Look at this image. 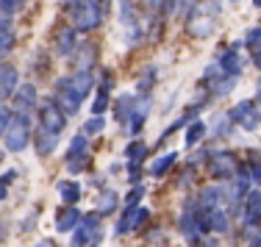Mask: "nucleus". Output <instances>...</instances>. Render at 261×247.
<instances>
[{
	"instance_id": "obj_1",
	"label": "nucleus",
	"mask_w": 261,
	"mask_h": 247,
	"mask_svg": "<svg viewBox=\"0 0 261 247\" xmlns=\"http://www.w3.org/2000/svg\"><path fill=\"white\" fill-rule=\"evenodd\" d=\"M97 78L92 75V70H75L72 75L59 78L53 86V103L64 111L67 117H72L81 108V103L95 92Z\"/></svg>"
},
{
	"instance_id": "obj_2",
	"label": "nucleus",
	"mask_w": 261,
	"mask_h": 247,
	"mask_svg": "<svg viewBox=\"0 0 261 247\" xmlns=\"http://www.w3.org/2000/svg\"><path fill=\"white\" fill-rule=\"evenodd\" d=\"M192 208L197 214L203 236H225L231 233V211L222 206H197L195 197H192Z\"/></svg>"
},
{
	"instance_id": "obj_3",
	"label": "nucleus",
	"mask_w": 261,
	"mask_h": 247,
	"mask_svg": "<svg viewBox=\"0 0 261 247\" xmlns=\"http://www.w3.org/2000/svg\"><path fill=\"white\" fill-rule=\"evenodd\" d=\"M64 11L70 17L72 28L81 34H89V31L100 28L103 22V11L97 6H92L89 0H64Z\"/></svg>"
},
{
	"instance_id": "obj_4",
	"label": "nucleus",
	"mask_w": 261,
	"mask_h": 247,
	"mask_svg": "<svg viewBox=\"0 0 261 247\" xmlns=\"http://www.w3.org/2000/svg\"><path fill=\"white\" fill-rule=\"evenodd\" d=\"M206 167H208V175L217 183H231L236 178V172L242 170V161L233 150H214V153H208Z\"/></svg>"
},
{
	"instance_id": "obj_5",
	"label": "nucleus",
	"mask_w": 261,
	"mask_h": 247,
	"mask_svg": "<svg viewBox=\"0 0 261 247\" xmlns=\"http://www.w3.org/2000/svg\"><path fill=\"white\" fill-rule=\"evenodd\" d=\"M6 150L9 153H22L25 147L34 142V133H31V117L28 114H11V122H9V131H6Z\"/></svg>"
},
{
	"instance_id": "obj_6",
	"label": "nucleus",
	"mask_w": 261,
	"mask_h": 247,
	"mask_svg": "<svg viewBox=\"0 0 261 247\" xmlns=\"http://www.w3.org/2000/svg\"><path fill=\"white\" fill-rule=\"evenodd\" d=\"M103 239V217L89 211L81 217V225L72 231V247H97Z\"/></svg>"
},
{
	"instance_id": "obj_7",
	"label": "nucleus",
	"mask_w": 261,
	"mask_h": 247,
	"mask_svg": "<svg viewBox=\"0 0 261 247\" xmlns=\"http://www.w3.org/2000/svg\"><path fill=\"white\" fill-rule=\"evenodd\" d=\"M217 20H220V17H217L214 11H208L206 6L197 0L195 9L186 14V28H189V34L197 36V39H208V36L217 31Z\"/></svg>"
},
{
	"instance_id": "obj_8",
	"label": "nucleus",
	"mask_w": 261,
	"mask_h": 247,
	"mask_svg": "<svg viewBox=\"0 0 261 247\" xmlns=\"http://www.w3.org/2000/svg\"><path fill=\"white\" fill-rule=\"evenodd\" d=\"M228 120H231L236 128L253 133L261 128V108H258L256 100H239L231 111H228Z\"/></svg>"
},
{
	"instance_id": "obj_9",
	"label": "nucleus",
	"mask_w": 261,
	"mask_h": 247,
	"mask_svg": "<svg viewBox=\"0 0 261 247\" xmlns=\"http://www.w3.org/2000/svg\"><path fill=\"white\" fill-rule=\"evenodd\" d=\"M36 120H39L42 131L56 133V136H61V131L67 128V114L53 103V97H47V100L39 103V108H36Z\"/></svg>"
},
{
	"instance_id": "obj_10",
	"label": "nucleus",
	"mask_w": 261,
	"mask_h": 247,
	"mask_svg": "<svg viewBox=\"0 0 261 247\" xmlns=\"http://www.w3.org/2000/svg\"><path fill=\"white\" fill-rule=\"evenodd\" d=\"M178 233L184 236V242L189 247H203V242H206V236H203L200 231V222H197V214L195 208H192V200L184 206V211L178 214Z\"/></svg>"
},
{
	"instance_id": "obj_11",
	"label": "nucleus",
	"mask_w": 261,
	"mask_h": 247,
	"mask_svg": "<svg viewBox=\"0 0 261 247\" xmlns=\"http://www.w3.org/2000/svg\"><path fill=\"white\" fill-rule=\"evenodd\" d=\"M239 219H242V225H245L247 231L261 233V189H253V192L247 195Z\"/></svg>"
},
{
	"instance_id": "obj_12",
	"label": "nucleus",
	"mask_w": 261,
	"mask_h": 247,
	"mask_svg": "<svg viewBox=\"0 0 261 247\" xmlns=\"http://www.w3.org/2000/svg\"><path fill=\"white\" fill-rule=\"evenodd\" d=\"M239 47H242V42H233V45L228 47V50H222V53H220V59H217L220 70L225 72L228 78H236V81H239V75L245 72V59H242Z\"/></svg>"
},
{
	"instance_id": "obj_13",
	"label": "nucleus",
	"mask_w": 261,
	"mask_h": 247,
	"mask_svg": "<svg viewBox=\"0 0 261 247\" xmlns=\"http://www.w3.org/2000/svg\"><path fill=\"white\" fill-rule=\"evenodd\" d=\"M11 100H14V111H17V114H28L31 117L36 108H39V92H36L34 84H20Z\"/></svg>"
},
{
	"instance_id": "obj_14",
	"label": "nucleus",
	"mask_w": 261,
	"mask_h": 247,
	"mask_svg": "<svg viewBox=\"0 0 261 247\" xmlns=\"http://www.w3.org/2000/svg\"><path fill=\"white\" fill-rule=\"evenodd\" d=\"M17 86H20V72H17V67L9 64V61H3V64H0V103L11 100Z\"/></svg>"
},
{
	"instance_id": "obj_15",
	"label": "nucleus",
	"mask_w": 261,
	"mask_h": 247,
	"mask_svg": "<svg viewBox=\"0 0 261 247\" xmlns=\"http://www.w3.org/2000/svg\"><path fill=\"white\" fill-rule=\"evenodd\" d=\"M81 217H84V214H81L75 206H61L53 217V225L59 233H72L81 225Z\"/></svg>"
},
{
	"instance_id": "obj_16",
	"label": "nucleus",
	"mask_w": 261,
	"mask_h": 247,
	"mask_svg": "<svg viewBox=\"0 0 261 247\" xmlns=\"http://www.w3.org/2000/svg\"><path fill=\"white\" fill-rule=\"evenodd\" d=\"M150 106H153V97L150 95H139V103H136V108H134V114H130V120H128V133H139L142 128H145V122H147V114H150Z\"/></svg>"
},
{
	"instance_id": "obj_17",
	"label": "nucleus",
	"mask_w": 261,
	"mask_h": 247,
	"mask_svg": "<svg viewBox=\"0 0 261 247\" xmlns=\"http://www.w3.org/2000/svg\"><path fill=\"white\" fill-rule=\"evenodd\" d=\"M136 103H139V95H120L114 100V120L120 122V125H128L130 114H134Z\"/></svg>"
},
{
	"instance_id": "obj_18",
	"label": "nucleus",
	"mask_w": 261,
	"mask_h": 247,
	"mask_svg": "<svg viewBox=\"0 0 261 247\" xmlns=\"http://www.w3.org/2000/svg\"><path fill=\"white\" fill-rule=\"evenodd\" d=\"M59 139H61V136H56V133H47V131H42V128H36V133H34V147H36V153H39L42 158L53 156L56 147H59Z\"/></svg>"
},
{
	"instance_id": "obj_19",
	"label": "nucleus",
	"mask_w": 261,
	"mask_h": 247,
	"mask_svg": "<svg viewBox=\"0 0 261 247\" xmlns=\"http://www.w3.org/2000/svg\"><path fill=\"white\" fill-rule=\"evenodd\" d=\"M78 47V31L75 28H61L56 34V53L59 56H72Z\"/></svg>"
},
{
	"instance_id": "obj_20",
	"label": "nucleus",
	"mask_w": 261,
	"mask_h": 247,
	"mask_svg": "<svg viewBox=\"0 0 261 247\" xmlns=\"http://www.w3.org/2000/svg\"><path fill=\"white\" fill-rule=\"evenodd\" d=\"M117 206H120V195L114 192V189H100V195H97L95 200V211L100 214V217H106V214H114Z\"/></svg>"
},
{
	"instance_id": "obj_21",
	"label": "nucleus",
	"mask_w": 261,
	"mask_h": 247,
	"mask_svg": "<svg viewBox=\"0 0 261 247\" xmlns=\"http://www.w3.org/2000/svg\"><path fill=\"white\" fill-rule=\"evenodd\" d=\"M56 189H59V197H61L64 206H75V203L81 200V195H84V189H81L78 181H59Z\"/></svg>"
},
{
	"instance_id": "obj_22",
	"label": "nucleus",
	"mask_w": 261,
	"mask_h": 247,
	"mask_svg": "<svg viewBox=\"0 0 261 247\" xmlns=\"http://www.w3.org/2000/svg\"><path fill=\"white\" fill-rule=\"evenodd\" d=\"M175 164H178V153H175V150H172V153H164V156H159L156 161L147 167V175H153V178H164Z\"/></svg>"
},
{
	"instance_id": "obj_23",
	"label": "nucleus",
	"mask_w": 261,
	"mask_h": 247,
	"mask_svg": "<svg viewBox=\"0 0 261 247\" xmlns=\"http://www.w3.org/2000/svg\"><path fill=\"white\" fill-rule=\"evenodd\" d=\"M86 136L84 133H75V136L70 139V145H67V153H64V161L70 164V161H75V158H84V156H89V150H86Z\"/></svg>"
},
{
	"instance_id": "obj_24",
	"label": "nucleus",
	"mask_w": 261,
	"mask_h": 247,
	"mask_svg": "<svg viewBox=\"0 0 261 247\" xmlns=\"http://www.w3.org/2000/svg\"><path fill=\"white\" fill-rule=\"evenodd\" d=\"M147 153H150V147H147L142 139L128 142V147H125V158H128V164H145Z\"/></svg>"
},
{
	"instance_id": "obj_25",
	"label": "nucleus",
	"mask_w": 261,
	"mask_h": 247,
	"mask_svg": "<svg viewBox=\"0 0 261 247\" xmlns=\"http://www.w3.org/2000/svg\"><path fill=\"white\" fill-rule=\"evenodd\" d=\"M156 75H159L156 67H145V70H142V75H139V81H136V92H139V95H150L153 86H156V81H159Z\"/></svg>"
},
{
	"instance_id": "obj_26",
	"label": "nucleus",
	"mask_w": 261,
	"mask_h": 247,
	"mask_svg": "<svg viewBox=\"0 0 261 247\" xmlns=\"http://www.w3.org/2000/svg\"><path fill=\"white\" fill-rule=\"evenodd\" d=\"M206 122L203 120H195V122H189V128H186V147H195L197 142H203V136H206Z\"/></svg>"
},
{
	"instance_id": "obj_27",
	"label": "nucleus",
	"mask_w": 261,
	"mask_h": 247,
	"mask_svg": "<svg viewBox=\"0 0 261 247\" xmlns=\"http://www.w3.org/2000/svg\"><path fill=\"white\" fill-rule=\"evenodd\" d=\"M147 222H150V208L139 203V206L134 208V219H130V233H139L142 228L147 225Z\"/></svg>"
},
{
	"instance_id": "obj_28",
	"label": "nucleus",
	"mask_w": 261,
	"mask_h": 247,
	"mask_svg": "<svg viewBox=\"0 0 261 247\" xmlns=\"http://www.w3.org/2000/svg\"><path fill=\"white\" fill-rule=\"evenodd\" d=\"M111 89H103L97 86V95H95V103H92V117H103V111L109 108V100H111Z\"/></svg>"
},
{
	"instance_id": "obj_29",
	"label": "nucleus",
	"mask_w": 261,
	"mask_h": 247,
	"mask_svg": "<svg viewBox=\"0 0 261 247\" xmlns=\"http://www.w3.org/2000/svg\"><path fill=\"white\" fill-rule=\"evenodd\" d=\"M103 128H106V120H103V117H89V120L84 122V128H81V133L89 139V136H97Z\"/></svg>"
},
{
	"instance_id": "obj_30",
	"label": "nucleus",
	"mask_w": 261,
	"mask_h": 247,
	"mask_svg": "<svg viewBox=\"0 0 261 247\" xmlns=\"http://www.w3.org/2000/svg\"><path fill=\"white\" fill-rule=\"evenodd\" d=\"M242 47H247V50L256 53L261 47V25H253L250 31L245 34V39H242Z\"/></svg>"
},
{
	"instance_id": "obj_31",
	"label": "nucleus",
	"mask_w": 261,
	"mask_h": 247,
	"mask_svg": "<svg viewBox=\"0 0 261 247\" xmlns=\"http://www.w3.org/2000/svg\"><path fill=\"white\" fill-rule=\"evenodd\" d=\"M245 167H247V175H250L253 186L261 189V158H253V161H247Z\"/></svg>"
},
{
	"instance_id": "obj_32",
	"label": "nucleus",
	"mask_w": 261,
	"mask_h": 247,
	"mask_svg": "<svg viewBox=\"0 0 261 247\" xmlns=\"http://www.w3.org/2000/svg\"><path fill=\"white\" fill-rule=\"evenodd\" d=\"M147 189L142 186V183H134V189H128V195H125V206H139V200L145 197Z\"/></svg>"
},
{
	"instance_id": "obj_33",
	"label": "nucleus",
	"mask_w": 261,
	"mask_h": 247,
	"mask_svg": "<svg viewBox=\"0 0 261 247\" xmlns=\"http://www.w3.org/2000/svg\"><path fill=\"white\" fill-rule=\"evenodd\" d=\"M17 178V170H9V172H3L0 175V200H6L9 197V186H11V181Z\"/></svg>"
},
{
	"instance_id": "obj_34",
	"label": "nucleus",
	"mask_w": 261,
	"mask_h": 247,
	"mask_svg": "<svg viewBox=\"0 0 261 247\" xmlns=\"http://www.w3.org/2000/svg\"><path fill=\"white\" fill-rule=\"evenodd\" d=\"M14 47V34L11 31H0V59Z\"/></svg>"
},
{
	"instance_id": "obj_35",
	"label": "nucleus",
	"mask_w": 261,
	"mask_h": 247,
	"mask_svg": "<svg viewBox=\"0 0 261 247\" xmlns=\"http://www.w3.org/2000/svg\"><path fill=\"white\" fill-rule=\"evenodd\" d=\"M11 114H14V111H11V108H6L3 103H0V139H3V136H6V131H9Z\"/></svg>"
},
{
	"instance_id": "obj_36",
	"label": "nucleus",
	"mask_w": 261,
	"mask_h": 247,
	"mask_svg": "<svg viewBox=\"0 0 261 247\" xmlns=\"http://www.w3.org/2000/svg\"><path fill=\"white\" fill-rule=\"evenodd\" d=\"M20 9H22V0H0V11L9 17H14Z\"/></svg>"
},
{
	"instance_id": "obj_37",
	"label": "nucleus",
	"mask_w": 261,
	"mask_h": 247,
	"mask_svg": "<svg viewBox=\"0 0 261 247\" xmlns=\"http://www.w3.org/2000/svg\"><path fill=\"white\" fill-rule=\"evenodd\" d=\"M125 172H128V181H130V186L134 183H142V164H125Z\"/></svg>"
},
{
	"instance_id": "obj_38",
	"label": "nucleus",
	"mask_w": 261,
	"mask_h": 247,
	"mask_svg": "<svg viewBox=\"0 0 261 247\" xmlns=\"http://www.w3.org/2000/svg\"><path fill=\"white\" fill-rule=\"evenodd\" d=\"M67 170H70L72 175H78V172H86V170H89V156H84V158H75V161H70V164H67Z\"/></svg>"
},
{
	"instance_id": "obj_39",
	"label": "nucleus",
	"mask_w": 261,
	"mask_h": 247,
	"mask_svg": "<svg viewBox=\"0 0 261 247\" xmlns=\"http://www.w3.org/2000/svg\"><path fill=\"white\" fill-rule=\"evenodd\" d=\"M195 3H197V0H178V14L186 17L192 9H195Z\"/></svg>"
},
{
	"instance_id": "obj_40",
	"label": "nucleus",
	"mask_w": 261,
	"mask_h": 247,
	"mask_svg": "<svg viewBox=\"0 0 261 247\" xmlns=\"http://www.w3.org/2000/svg\"><path fill=\"white\" fill-rule=\"evenodd\" d=\"M164 9H167V17L178 14V0H164Z\"/></svg>"
},
{
	"instance_id": "obj_41",
	"label": "nucleus",
	"mask_w": 261,
	"mask_h": 247,
	"mask_svg": "<svg viewBox=\"0 0 261 247\" xmlns=\"http://www.w3.org/2000/svg\"><path fill=\"white\" fill-rule=\"evenodd\" d=\"M34 222H36V217L31 214V217H25V219L20 222V231H31V228H34Z\"/></svg>"
},
{
	"instance_id": "obj_42",
	"label": "nucleus",
	"mask_w": 261,
	"mask_h": 247,
	"mask_svg": "<svg viewBox=\"0 0 261 247\" xmlns=\"http://www.w3.org/2000/svg\"><path fill=\"white\" fill-rule=\"evenodd\" d=\"M247 247H261V233H250V242Z\"/></svg>"
},
{
	"instance_id": "obj_43",
	"label": "nucleus",
	"mask_w": 261,
	"mask_h": 247,
	"mask_svg": "<svg viewBox=\"0 0 261 247\" xmlns=\"http://www.w3.org/2000/svg\"><path fill=\"white\" fill-rule=\"evenodd\" d=\"M89 3H92V6H97V9H100V11H106V6H109L111 0H89Z\"/></svg>"
},
{
	"instance_id": "obj_44",
	"label": "nucleus",
	"mask_w": 261,
	"mask_h": 247,
	"mask_svg": "<svg viewBox=\"0 0 261 247\" xmlns=\"http://www.w3.org/2000/svg\"><path fill=\"white\" fill-rule=\"evenodd\" d=\"M31 247H56V244L50 242V239H39V242H34Z\"/></svg>"
},
{
	"instance_id": "obj_45",
	"label": "nucleus",
	"mask_w": 261,
	"mask_h": 247,
	"mask_svg": "<svg viewBox=\"0 0 261 247\" xmlns=\"http://www.w3.org/2000/svg\"><path fill=\"white\" fill-rule=\"evenodd\" d=\"M6 233H9V231H6V219H0V244L6 242Z\"/></svg>"
},
{
	"instance_id": "obj_46",
	"label": "nucleus",
	"mask_w": 261,
	"mask_h": 247,
	"mask_svg": "<svg viewBox=\"0 0 261 247\" xmlns=\"http://www.w3.org/2000/svg\"><path fill=\"white\" fill-rule=\"evenodd\" d=\"M253 64H256V67H258V70H261V47H258V50H256V53H253Z\"/></svg>"
},
{
	"instance_id": "obj_47",
	"label": "nucleus",
	"mask_w": 261,
	"mask_h": 247,
	"mask_svg": "<svg viewBox=\"0 0 261 247\" xmlns=\"http://www.w3.org/2000/svg\"><path fill=\"white\" fill-rule=\"evenodd\" d=\"M256 103H258V108H261V78H258V89H256Z\"/></svg>"
},
{
	"instance_id": "obj_48",
	"label": "nucleus",
	"mask_w": 261,
	"mask_h": 247,
	"mask_svg": "<svg viewBox=\"0 0 261 247\" xmlns=\"http://www.w3.org/2000/svg\"><path fill=\"white\" fill-rule=\"evenodd\" d=\"M203 247H222V244H217V242H203Z\"/></svg>"
},
{
	"instance_id": "obj_49",
	"label": "nucleus",
	"mask_w": 261,
	"mask_h": 247,
	"mask_svg": "<svg viewBox=\"0 0 261 247\" xmlns=\"http://www.w3.org/2000/svg\"><path fill=\"white\" fill-rule=\"evenodd\" d=\"M253 6H256V9H261V0H253Z\"/></svg>"
},
{
	"instance_id": "obj_50",
	"label": "nucleus",
	"mask_w": 261,
	"mask_h": 247,
	"mask_svg": "<svg viewBox=\"0 0 261 247\" xmlns=\"http://www.w3.org/2000/svg\"><path fill=\"white\" fill-rule=\"evenodd\" d=\"M3 158H6V153H3V150H0V164H3Z\"/></svg>"
},
{
	"instance_id": "obj_51",
	"label": "nucleus",
	"mask_w": 261,
	"mask_h": 247,
	"mask_svg": "<svg viewBox=\"0 0 261 247\" xmlns=\"http://www.w3.org/2000/svg\"><path fill=\"white\" fill-rule=\"evenodd\" d=\"M231 3H233V6H239V3H242V0H231Z\"/></svg>"
}]
</instances>
